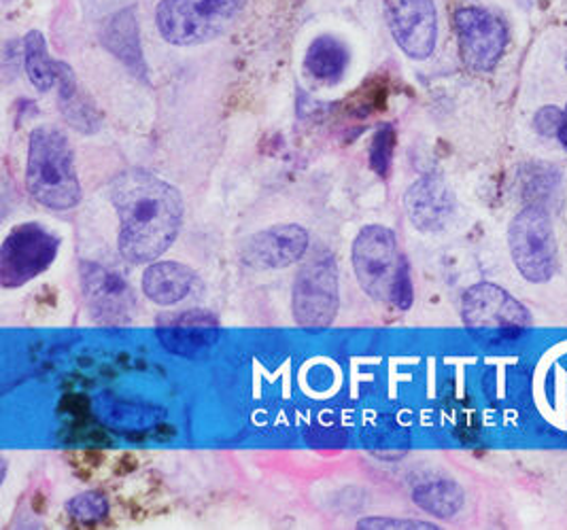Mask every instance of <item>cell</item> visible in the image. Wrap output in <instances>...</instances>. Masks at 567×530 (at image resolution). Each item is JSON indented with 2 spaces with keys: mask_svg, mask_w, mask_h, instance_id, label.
Returning <instances> with one entry per match:
<instances>
[{
  "mask_svg": "<svg viewBox=\"0 0 567 530\" xmlns=\"http://www.w3.org/2000/svg\"><path fill=\"white\" fill-rule=\"evenodd\" d=\"M111 202L120 219V254L134 266L166 253L183 226L179 191L147 170H126L111 183Z\"/></svg>",
  "mask_w": 567,
  "mask_h": 530,
  "instance_id": "cell-1",
  "label": "cell"
},
{
  "mask_svg": "<svg viewBox=\"0 0 567 530\" xmlns=\"http://www.w3.org/2000/svg\"><path fill=\"white\" fill-rule=\"evenodd\" d=\"M353 270L363 293L374 302L409 310L414 302L411 263L385 226H365L351 249Z\"/></svg>",
  "mask_w": 567,
  "mask_h": 530,
  "instance_id": "cell-2",
  "label": "cell"
},
{
  "mask_svg": "<svg viewBox=\"0 0 567 530\" xmlns=\"http://www.w3.org/2000/svg\"><path fill=\"white\" fill-rule=\"evenodd\" d=\"M27 187L37 202L52 210H69L81 202L73 147L58 127H37L30 134Z\"/></svg>",
  "mask_w": 567,
  "mask_h": 530,
  "instance_id": "cell-3",
  "label": "cell"
},
{
  "mask_svg": "<svg viewBox=\"0 0 567 530\" xmlns=\"http://www.w3.org/2000/svg\"><path fill=\"white\" fill-rule=\"evenodd\" d=\"M465 329L485 344H504L532 329V314L506 289L493 282L470 287L462 298Z\"/></svg>",
  "mask_w": 567,
  "mask_h": 530,
  "instance_id": "cell-4",
  "label": "cell"
},
{
  "mask_svg": "<svg viewBox=\"0 0 567 530\" xmlns=\"http://www.w3.org/2000/svg\"><path fill=\"white\" fill-rule=\"evenodd\" d=\"M247 0H162L157 30L171 45L189 48L215 39L243 11Z\"/></svg>",
  "mask_w": 567,
  "mask_h": 530,
  "instance_id": "cell-5",
  "label": "cell"
},
{
  "mask_svg": "<svg viewBox=\"0 0 567 530\" xmlns=\"http://www.w3.org/2000/svg\"><path fill=\"white\" fill-rule=\"evenodd\" d=\"M508 247L518 274L532 284H546L557 274L559 249L550 212L525 206L508 228Z\"/></svg>",
  "mask_w": 567,
  "mask_h": 530,
  "instance_id": "cell-6",
  "label": "cell"
},
{
  "mask_svg": "<svg viewBox=\"0 0 567 530\" xmlns=\"http://www.w3.org/2000/svg\"><path fill=\"white\" fill-rule=\"evenodd\" d=\"M338 289L340 284L334 257L328 253L310 257L293 282L291 305L296 323L307 329L332 325L340 305Z\"/></svg>",
  "mask_w": 567,
  "mask_h": 530,
  "instance_id": "cell-7",
  "label": "cell"
},
{
  "mask_svg": "<svg viewBox=\"0 0 567 530\" xmlns=\"http://www.w3.org/2000/svg\"><path fill=\"white\" fill-rule=\"evenodd\" d=\"M58 249L60 238L41 224L28 221L11 229L0 247V284L18 289L41 277L55 261Z\"/></svg>",
  "mask_w": 567,
  "mask_h": 530,
  "instance_id": "cell-8",
  "label": "cell"
},
{
  "mask_svg": "<svg viewBox=\"0 0 567 530\" xmlns=\"http://www.w3.org/2000/svg\"><path fill=\"white\" fill-rule=\"evenodd\" d=\"M453 22L462 62L474 73H491L511 41L506 22L483 7L460 9Z\"/></svg>",
  "mask_w": 567,
  "mask_h": 530,
  "instance_id": "cell-9",
  "label": "cell"
},
{
  "mask_svg": "<svg viewBox=\"0 0 567 530\" xmlns=\"http://www.w3.org/2000/svg\"><path fill=\"white\" fill-rule=\"evenodd\" d=\"M388 22L400 50L413 60L430 58L439 43L434 0H388Z\"/></svg>",
  "mask_w": 567,
  "mask_h": 530,
  "instance_id": "cell-10",
  "label": "cell"
},
{
  "mask_svg": "<svg viewBox=\"0 0 567 530\" xmlns=\"http://www.w3.org/2000/svg\"><path fill=\"white\" fill-rule=\"evenodd\" d=\"M307 251L309 231L296 224H281L251 236L240 251V259L251 270L268 272L293 266Z\"/></svg>",
  "mask_w": 567,
  "mask_h": 530,
  "instance_id": "cell-11",
  "label": "cell"
},
{
  "mask_svg": "<svg viewBox=\"0 0 567 530\" xmlns=\"http://www.w3.org/2000/svg\"><path fill=\"white\" fill-rule=\"evenodd\" d=\"M81 284L90 312L99 323L128 325L136 302L124 278L103 266L85 263L81 268Z\"/></svg>",
  "mask_w": 567,
  "mask_h": 530,
  "instance_id": "cell-12",
  "label": "cell"
},
{
  "mask_svg": "<svg viewBox=\"0 0 567 530\" xmlns=\"http://www.w3.org/2000/svg\"><path fill=\"white\" fill-rule=\"evenodd\" d=\"M155 333L168 353L198 356L217 344L219 325L205 310H189L159 319Z\"/></svg>",
  "mask_w": 567,
  "mask_h": 530,
  "instance_id": "cell-13",
  "label": "cell"
},
{
  "mask_svg": "<svg viewBox=\"0 0 567 530\" xmlns=\"http://www.w3.org/2000/svg\"><path fill=\"white\" fill-rule=\"evenodd\" d=\"M406 212L423 233H436L449 226L455 212V198L446 180L432 173L419 178L406 191Z\"/></svg>",
  "mask_w": 567,
  "mask_h": 530,
  "instance_id": "cell-14",
  "label": "cell"
},
{
  "mask_svg": "<svg viewBox=\"0 0 567 530\" xmlns=\"http://www.w3.org/2000/svg\"><path fill=\"white\" fill-rule=\"evenodd\" d=\"M192 268L177 261H154L143 274V293L157 305L183 302L194 287Z\"/></svg>",
  "mask_w": 567,
  "mask_h": 530,
  "instance_id": "cell-15",
  "label": "cell"
},
{
  "mask_svg": "<svg viewBox=\"0 0 567 530\" xmlns=\"http://www.w3.org/2000/svg\"><path fill=\"white\" fill-rule=\"evenodd\" d=\"M58 106H60V113L66 119V124H71L79 132L94 134L101 129L103 117H101L99 108L81 90L73 69L64 62H62L60 79H58Z\"/></svg>",
  "mask_w": 567,
  "mask_h": 530,
  "instance_id": "cell-16",
  "label": "cell"
},
{
  "mask_svg": "<svg viewBox=\"0 0 567 530\" xmlns=\"http://www.w3.org/2000/svg\"><path fill=\"white\" fill-rule=\"evenodd\" d=\"M103 43L106 50L126 64L130 73L143 76V79L147 76V64L143 60L138 24H136L132 7L113 15L109 20V24L104 25Z\"/></svg>",
  "mask_w": 567,
  "mask_h": 530,
  "instance_id": "cell-17",
  "label": "cell"
},
{
  "mask_svg": "<svg viewBox=\"0 0 567 530\" xmlns=\"http://www.w3.org/2000/svg\"><path fill=\"white\" fill-rule=\"evenodd\" d=\"M414 506L440 520L455 518L464 507V488L451 478H423L413 488Z\"/></svg>",
  "mask_w": 567,
  "mask_h": 530,
  "instance_id": "cell-18",
  "label": "cell"
},
{
  "mask_svg": "<svg viewBox=\"0 0 567 530\" xmlns=\"http://www.w3.org/2000/svg\"><path fill=\"white\" fill-rule=\"evenodd\" d=\"M305 66L312 79L336 85L349 66V50L332 34H321L310 43L305 55Z\"/></svg>",
  "mask_w": 567,
  "mask_h": 530,
  "instance_id": "cell-19",
  "label": "cell"
},
{
  "mask_svg": "<svg viewBox=\"0 0 567 530\" xmlns=\"http://www.w3.org/2000/svg\"><path fill=\"white\" fill-rule=\"evenodd\" d=\"M24 66L30 83L39 92H50L52 87H58L62 62L50 55L48 43L39 30H32L24 41Z\"/></svg>",
  "mask_w": 567,
  "mask_h": 530,
  "instance_id": "cell-20",
  "label": "cell"
},
{
  "mask_svg": "<svg viewBox=\"0 0 567 530\" xmlns=\"http://www.w3.org/2000/svg\"><path fill=\"white\" fill-rule=\"evenodd\" d=\"M564 177L555 166L546 164H529L520 173V196L527 202V206H540L546 208L553 202H557L561 194Z\"/></svg>",
  "mask_w": 567,
  "mask_h": 530,
  "instance_id": "cell-21",
  "label": "cell"
},
{
  "mask_svg": "<svg viewBox=\"0 0 567 530\" xmlns=\"http://www.w3.org/2000/svg\"><path fill=\"white\" fill-rule=\"evenodd\" d=\"M66 513L81 524H96L106 518L109 501L103 492H96V490L81 492L66 503Z\"/></svg>",
  "mask_w": 567,
  "mask_h": 530,
  "instance_id": "cell-22",
  "label": "cell"
},
{
  "mask_svg": "<svg viewBox=\"0 0 567 530\" xmlns=\"http://www.w3.org/2000/svg\"><path fill=\"white\" fill-rule=\"evenodd\" d=\"M393 149H395V127L389 124L379 127L370 145V168L381 178H388L391 173Z\"/></svg>",
  "mask_w": 567,
  "mask_h": 530,
  "instance_id": "cell-23",
  "label": "cell"
},
{
  "mask_svg": "<svg viewBox=\"0 0 567 530\" xmlns=\"http://www.w3.org/2000/svg\"><path fill=\"white\" fill-rule=\"evenodd\" d=\"M355 529L360 530H436L439 527L423 520H402V518H363Z\"/></svg>",
  "mask_w": 567,
  "mask_h": 530,
  "instance_id": "cell-24",
  "label": "cell"
},
{
  "mask_svg": "<svg viewBox=\"0 0 567 530\" xmlns=\"http://www.w3.org/2000/svg\"><path fill=\"white\" fill-rule=\"evenodd\" d=\"M561 122H564V111L553 104L542 106L540 111L534 115V127L542 138H557Z\"/></svg>",
  "mask_w": 567,
  "mask_h": 530,
  "instance_id": "cell-25",
  "label": "cell"
},
{
  "mask_svg": "<svg viewBox=\"0 0 567 530\" xmlns=\"http://www.w3.org/2000/svg\"><path fill=\"white\" fill-rule=\"evenodd\" d=\"M557 138H559V143H561V147L567 152V108L564 111V122H561V129H559Z\"/></svg>",
  "mask_w": 567,
  "mask_h": 530,
  "instance_id": "cell-26",
  "label": "cell"
},
{
  "mask_svg": "<svg viewBox=\"0 0 567 530\" xmlns=\"http://www.w3.org/2000/svg\"><path fill=\"white\" fill-rule=\"evenodd\" d=\"M566 69H567V58H566Z\"/></svg>",
  "mask_w": 567,
  "mask_h": 530,
  "instance_id": "cell-27",
  "label": "cell"
}]
</instances>
